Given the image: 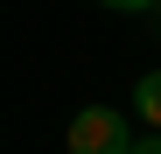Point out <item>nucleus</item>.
Listing matches in <instances>:
<instances>
[{
  "label": "nucleus",
  "mask_w": 161,
  "mask_h": 154,
  "mask_svg": "<svg viewBox=\"0 0 161 154\" xmlns=\"http://www.w3.org/2000/svg\"><path fill=\"white\" fill-rule=\"evenodd\" d=\"M63 140H70V154H133L140 147L133 126H126V112H112V105H84Z\"/></svg>",
  "instance_id": "1"
},
{
  "label": "nucleus",
  "mask_w": 161,
  "mask_h": 154,
  "mask_svg": "<svg viewBox=\"0 0 161 154\" xmlns=\"http://www.w3.org/2000/svg\"><path fill=\"white\" fill-rule=\"evenodd\" d=\"M133 112H140L147 126H161V70H147L140 84H133Z\"/></svg>",
  "instance_id": "2"
},
{
  "label": "nucleus",
  "mask_w": 161,
  "mask_h": 154,
  "mask_svg": "<svg viewBox=\"0 0 161 154\" xmlns=\"http://www.w3.org/2000/svg\"><path fill=\"white\" fill-rule=\"evenodd\" d=\"M98 7H112V14H161V0H98Z\"/></svg>",
  "instance_id": "3"
},
{
  "label": "nucleus",
  "mask_w": 161,
  "mask_h": 154,
  "mask_svg": "<svg viewBox=\"0 0 161 154\" xmlns=\"http://www.w3.org/2000/svg\"><path fill=\"white\" fill-rule=\"evenodd\" d=\"M133 154H161V133H147V140H140V147H133Z\"/></svg>",
  "instance_id": "4"
}]
</instances>
